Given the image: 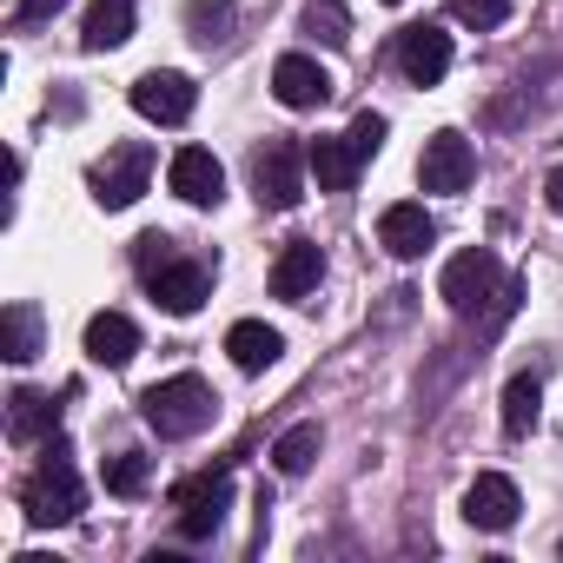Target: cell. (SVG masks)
I'll list each match as a JSON object with an SVG mask.
<instances>
[{
  "mask_svg": "<svg viewBox=\"0 0 563 563\" xmlns=\"http://www.w3.org/2000/svg\"><path fill=\"white\" fill-rule=\"evenodd\" d=\"M556 550H563V543H556Z\"/></svg>",
  "mask_w": 563,
  "mask_h": 563,
  "instance_id": "34",
  "label": "cell"
},
{
  "mask_svg": "<svg viewBox=\"0 0 563 563\" xmlns=\"http://www.w3.org/2000/svg\"><path fill=\"white\" fill-rule=\"evenodd\" d=\"M146 292H153V306L159 312H173V319H192L206 299H212V272L199 265V258H166V265H153L146 272Z\"/></svg>",
  "mask_w": 563,
  "mask_h": 563,
  "instance_id": "7",
  "label": "cell"
},
{
  "mask_svg": "<svg viewBox=\"0 0 563 563\" xmlns=\"http://www.w3.org/2000/svg\"><path fill=\"white\" fill-rule=\"evenodd\" d=\"M60 8H67V0H21V8H14V21H21V27H41V21H54Z\"/></svg>",
  "mask_w": 563,
  "mask_h": 563,
  "instance_id": "31",
  "label": "cell"
},
{
  "mask_svg": "<svg viewBox=\"0 0 563 563\" xmlns=\"http://www.w3.org/2000/svg\"><path fill=\"white\" fill-rule=\"evenodd\" d=\"M0 358H8V365H34L41 358V312L27 299L0 312Z\"/></svg>",
  "mask_w": 563,
  "mask_h": 563,
  "instance_id": "21",
  "label": "cell"
},
{
  "mask_svg": "<svg viewBox=\"0 0 563 563\" xmlns=\"http://www.w3.org/2000/svg\"><path fill=\"white\" fill-rule=\"evenodd\" d=\"M385 133H391V126H385V113H358V120L345 126V140H352V153H358V159H372V153L385 146Z\"/></svg>",
  "mask_w": 563,
  "mask_h": 563,
  "instance_id": "29",
  "label": "cell"
},
{
  "mask_svg": "<svg viewBox=\"0 0 563 563\" xmlns=\"http://www.w3.org/2000/svg\"><path fill=\"white\" fill-rule=\"evenodd\" d=\"M471 173H477V153H471V140L464 133H431L424 140V159H418V179H424V192H464L471 186Z\"/></svg>",
  "mask_w": 563,
  "mask_h": 563,
  "instance_id": "9",
  "label": "cell"
},
{
  "mask_svg": "<svg viewBox=\"0 0 563 563\" xmlns=\"http://www.w3.org/2000/svg\"><path fill=\"white\" fill-rule=\"evenodd\" d=\"M385 8H398V0H385Z\"/></svg>",
  "mask_w": 563,
  "mask_h": 563,
  "instance_id": "33",
  "label": "cell"
},
{
  "mask_svg": "<svg viewBox=\"0 0 563 563\" xmlns=\"http://www.w3.org/2000/svg\"><path fill=\"white\" fill-rule=\"evenodd\" d=\"M225 352H232V365H239V372H265V365H278L286 339H278L265 319H239V325L225 332Z\"/></svg>",
  "mask_w": 563,
  "mask_h": 563,
  "instance_id": "19",
  "label": "cell"
},
{
  "mask_svg": "<svg viewBox=\"0 0 563 563\" xmlns=\"http://www.w3.org/2000/svg\"><path fill=\"white\" fill-rule=\"evenodd\" d=\"M378 245H385L391 258H405V265H411V258H424V252L438 245V219H431L418 199H398V206H385V212H378Z\"/></svg>",
  "mask_w": 563,
  "mask_h": 563,
  "instance_id": "10",
  "label": "cell"
},
{
  "mask_svg": "<svg viewBox=\"0 0 563 563\" xmlns=\"http://www.w3.org/2000/svg\"><path fill=\"white\" fill-rule=\"evenodd\" d=\"M146 179H153V146L146 140H120V146H107V159L87 166V186L107 212H126L146 192Z\"/></svg>",
  "mask_w": 563,
  "mask_h": 563,
  "instance_id": "4",
  "label": "cell"
},
{
  "mask_svg": "<svg viewBox=\"0 0 563 563\" xmlns=\"http://www.w3.org/2000/svg\"><path fill=\"white\" fill-rule=\"evenodd\" d=\"M398 67H405L411 87H438V80L451 74V34L431 27V21L405 27V34H398Z\"/></svg>",
  "mask_w": 563,
  "mask_h": 563,
  "instance_id": "11",
  "label": "cell"
},
{
  "mask_svg": "<svg viewBox=\"0 0 563 563\" xmlns=\"http://www.w3.org/2000/svg\"><path fill=\"white\" fill-rule=\"evenodd\" d=\"M166 179H173V192H179L186 206H219V199H225V166H219L206 146H179L173 166H166Z\"/></svg>",
  "mask_w": 563,
  "mask_h": 563,
  "instance_id": "13",
  "label": "cell"
},
{
  "mask_svg": "<svg viewBox=\"0 0 563 563\" xmlns=\"http://www.w3.org/2000/svg\"><path fill=\"white\" fill-rule=\"evenodd\" d=\"M133 352H140V325H133L126 312H93V319H87V358H93V365L126 372Z\"/></svg>",
  "mask_w": 563,
  "mask_h": 563,
  "instance_id": "16",
  "label": "cell"
},
{
  "mask_svg": "<svg viewBox=\"0 0 563 563\" xmlns=\"http://www.w3.org/2000/svg\"><path fill=\"white\" fill-rule=\"evenodd\" d=\"M451 14L484 34V27H504V21H510V0H451Z\"/></svg>",
  "mask_w": 563,
  "mask_h": 563,
  "instance_id": "28",
  "label": "cell"
},
{
  "mask_svg": "<svg viewBox=\"0 0 563 563\" xmlns=\"http://www.w3.org/2000/svg\"><path fill=\"white\" fill-rule=\"evenodd\" d=\"M8 431H14V444H41V438H54L60 431V405L47 398V391H14L8 398Z\"/></svg>",
  "mask_w": 563,
  "mask_h": 563,
  "instance_id": "18",
  "label": "cell"
},
{
  "mask_svg": "<svg viewBox=\"0 0 563 563\" xmlns=\"http://www.w3.org/2000/svg\"><path fill=\"white\" fill-rule=\"evenodd\" d=\"M306 173H312L306 146L265 140V146L252 153V192H258V206H265V212H292V206L306 199Z\"/></svg>",
  "mask_w": 563,
  "mask_h": 563,
  "instance_id": "3",
  "label": "cell"
},
{
  "mask_svg": "<svg viewBox=\"0 0 563 563\" xmlns=\"http://www.w3.org/2000/svg\"><path fill=\"white\" fill-rule=\"evenodd\" d=\"M306 27L325 41V47H345L352 41V21H345V0H312L306 8Z\"/></svg>",
  "mask_w": 563,
  "mask_h": 563,
  "instance_id": "26",
  "label": "cell"
},
{
  "mask_svg": "<svg viewBox=\"0 0 563 563\" xmlns=\"http://www.w3.org/2000/svg\"><path fill=\"white\" fill-rule=\"evenodd\" d=\"M497 286H504V272H497L490 245L457 252V258L444 265V278H438V292H444V306H451V312H477V306H490V292H497Z\"/></svg>",
  "mask_w": 563,
  "mask_h": 563,
  "instance_id": "8",
  "label": "cell"
},
{
  "mask_svg": "<svg viewBox=\"0 0 563 563\" xmlns=\"http://www.w3.org/2000/svg\"><path fill=\"white\" fill-rule=\"evenodd\" d=\"M133 113L140 120H153V126H186L192 120V107H199V87L186 80V74H173V67H153V74H140L133 80Z\"/></svg>",
  "mask_w": 563,
  "mask_h": 563,
  "instance_id": "5",
  "label": "cell"
},
{
  "mask_svg": "<svg viewBox=\"0 0 563 563\" xmlns=\"http://www.w3.org/2000/svg\"><path fill=\"white\" fill-rule=\"evenodd\" d=\"M80 504H87V484H80V471L67 464V438L54 431V438H47V457H41V464L27 471V484H21V510H27L34 530H60V523L80 517Z\"/></svg>",
  "mask_w": 563,
  "mask_h": 563,
  "instance_id": "1",
  "label": "cell"
},
{
  "mask_svg": "<svg viewBox=\"0 0 563 563\" xmlns=\"http://www.w3.org/2000/svg\"><path fill=\"white\" fill-rule=\"evenodd\" d=\"M133 258H140V272H153V265L173 258V239H166V232H140V239H133Z\"/></svg>",
  "mask_w": 563,
  "mask_h": 563,
  "instance_id": "30",
  "label": "cell"
},
{
  "mask_svg": "<svg viewBox=\"0 0 563 563\" xmlns=\"http://www.w3.org/2000/svg\"><path fill=\"white\" fill-rule=\"evenodd\" d=\"M537 418H543V385H537L530 372H517V378L504 385V431L523 438V431H537Z\"/></svg>",
  "mask_w": 563,
  "mask_h": 563,
  "instance_id": "23",
  "label": "cell"
},
{
  "mask_svg": "<svg viewBox=\"0 0 563 563\" xmlns=\"http://www.w3.org/2000/svg\"><path fill=\"white\" fill-rule=\"evenodd\" d=\"M225 504H232V477H225V471L186 477V484L173 490V510H179V537H186V543H206V537L225 523Z\"/></svg>",
  "mask_w": 563,
  "mask_h": 563,
  "instance_id": "6",
  "label": "cell"
},
{
  "mask_svg": "<svg viewBox=\"0 0 563 563\" xmlns=\"http://www.w3.org/2000/svg\"><path fill=\"white\" fill-rule=\"evenodd\" d=\"M517 510H523V497H517V484H510L504 471H484V477L464 490V517H471L477 530H510Z\"/></svg>",
  "mask_w": 563,
  "mask_h": 563,
  "instance_id": "15",
  "label": "cell"
},
{
  "mask_svg": "<svg viewBox=\"0 0 563 563\" xmlns=\"http://www.w3.org/2000/svg\"><path fill=\"white\" fill-rule=\"evenodd\" d=\"M517 299H523V278H504V286L490 292V312H484V325H477V332H484V339H497V332L517 319Z\"/></svg>",
  "mask_w": 563,
  "mask_h": 563,
  "instance_id": "27",
  "label": "cell"
},
{
  "mask_svg": "<svg viewBox=\"0 0 563 563\" xmlns=\"http://www.w3.org/2000/svg\"><path fill=\"white\" fill-rule=\"evenodd\" d=\"M319 444H325V431H319V424H292L286 438L272 444V464H278V477H306V471L319 464Z\"/></svg>",
  "mask_w": 563,
  "mask_h": 563,
  "instance_id": "22",
  "label": "cell"
},
{
  "mask_svg": "<svg viewBox=\"0 0 563 563\" xmlns=\"http://www.w3.org/2000/svg\"><path fill=\"white\" fill-rule=\"evenodd\" d=\"M186 34L199 47H225L232 41V0H186Z\"/></svg>",
  "mask_w": 563,
  "mask_h": 563,
  "instance_id": "24",
  "label": "cell"
},
{
  "mask_svg": "<svg viewBox=\"0 0 563 563\" xmlns=\"http://www.w3.org/2000/svg\"><path fill=\"white\" fill-rule=\"evenodd\" d=\"M543 199H550V212H556V219H563V166H556V173H550V179H543Z\"/></svg>",
  "mask_w": 563,
  "mask_h": 563,
  "instance_id": "32",
  "label": "cell"
},
{
  "mask_svg": "<svg viewBox=\"0 0 563 563\" xmlns=\"http://www.w3.org/2000/svg\"><path fill=\"white\" fill-rule=\"evenodd\" d=\"M133 41V0H93L87 21H80V47L87 54H113Z\"/></svg>",
  "mask_w": 563,
  "mask_h": 563,
  "instance_id": "17",
  "label": "cell"
},
{
  "mask_svg": "<svg viewBox=\"0 0 563 563\" xmlns=\"http://www.w3.org/2000/svg\"><path fill=\"white\" fill-rule=\"evenodd\" d=\"M306 159H312V179H319V192H352V179H358V153H352V140L339 133V140H312L306 146Z\"/></svg>",
  "mask_w": 563,
  "mask_h": 563,
  "instance_id": "20",
  "label": "cell"
},
{
  "mask_svg": "<svg viewBox=\"0 0 563 563\" xmlns=\"http://www.w3.org/2000/svg\"><path fill=\"white\" fill-rule=\"evenodd\" d=\"M319 278H325V252L312 245V239H292L286 252L272 258V299H306V292H319Z\"/></svg>",
  "mask_w": 563,
  "mask_h": 563,
  "instance_id": "14",
  "label": "cell"
},
{
  "mask_svg": "<svg viewBox=\"0 0 563 563\" xmlns=\"http://www.w3.org/2000/svg\"><path fill=\"white\" fill-rule=\"evenodd\" d=\"M272 93H278V107L312 113V107L332 100V74H325L319 60H306V54H286V60L272 67Z\"/></svg>",
  "mask_w": 563,
  "mask_h": 563,
  "instance_id": "12",
  "label": "cell"
},
{
  "mask_svg": "<svg viewBox=\"0 0 563 563\" xmlns=\"http://www.w3.org/2000/svg\"><path fill=\"white\" fill-rule=\"evenodd\" d=\"M100 477H107V490H113V497H140V490H146V477H153V464H146V451H113Z\"/></svg>",
  "mask_w": 563,
  "mask_h": 563,
  "instance_id": "25",
  "label": "cell"
},
{
  "mask_svg": "<svg viewBox=\"0 0 563 563\" xmlns=\"http://www.w3.org/2000/svg\"><path fill=\"white\" fill-rule=\"evenodd\" d=\"M212 411H219V398H212V385L199 372H173V378H159V385L140 391V418L159 438H199L212 424Z\"/></svg>",
  "mask_w": 563,
  "mask_h": 563,
  "instance_id": "2",
  "label": "cell"
}]
</instances>
